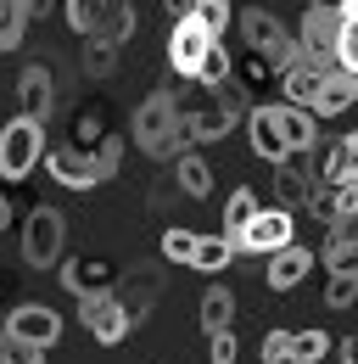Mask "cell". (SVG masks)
<instances>
[{"label":"cell","instance_id":"6da1fadb","mask_svg":"<svg viewBox=\"0 0 358 364\" xmlns=\"http://www.w3.org/2000/svg\"><path fill=\"white\" fill-rule=\"evenodd\" d=\"M129 135H134V146L146 151V157H174L179 146V101H174V90H151L140 107H134V124H129Z\"/></svg>","mask_w":358,"mask_h":364},{"label":"cell","instance_id":"7a4b0ae2","mask_svg":"<svg viewBox=\"0 0 358 364\" xmlns=\"http://www.w3.org/2000/svg\"><path fill=\"white\" fill-rule=\"evenodd\" d=\"M45 151H50V146H45V124L17 112V118L0 129V180H6V185L28 180V174L45 163Z\"/></svg>","mask_w":358,"mask_h":364},{"label":"cell","instance_id":"3957f363","mask_svg":"<svg viewBox=\"0 0 358 364\" xmlns=\"http://www.w3.org/2000/svg\"><path fill=\"white\" fill-rule=\"evenodd\" d=\"M241 34H246V50H258L274 73H286V68L303 56V40H297L274 11H264V6H246V11H241Z\"/></svg>","mask_w":358,"mask_h":364},{"label":"cell","instance_id":"277c9868","mask_svg":"<svg viewBox=\"0 0 358 364\" xmlns=\"http://www.w3.org/2000/svg\"><path fill=\"white\" fill-rule=\"evenodd\" d=\"M241 118V101L235 90H207L202 107H179V140L185 146H207V140H224Z\"/></svg>","mask_w":358,"mask_h":364},{"label":"cell","instance_id":"5b68a950","mask_svg":"<svg viewBox=\"0 0 358 364\" xmlns=\"http://www.w3.org/2000/svg\"><path fill=\"white\" fill-rule=\"evenodd\" d=\"M213 46H219V34H213L196 11L174 17V28H168V68H174V79H190V85H196V73H202V62H207Z\"/></svg>","mask_w":358,"mask_h":364},{"label":"cell","instance_id":"8992f818","mask_svg":"<svg viewBox=\"0 0 358 364\" xmlns=\"http://www.w3.org/2000/svg\"><path fill=\"white\" fill-rule=\"evenodd\" d=\"M291 241H297V213L280 208V202H274V208H258V219L235 235V247L252 252V258H274V252L291 247Z\"/></svg>","mask_w":358,"mask_h":364},{"label":"cell","instance_id":"52a82bcc","mask_svg":"<svg viewBox=\"0 0 358 364\" xmlns=\"http://www.w3.org/2000/svg\"><path fill=\"white\" fill-rule=\"evenodd\" d=\"M62 241H67V219L56 208H34L28 225H23V264L28 269H50L62 258Z\"/></svg>","mask_w":358,"mask_h":364},{"label":"cell","instance_id":"ba28073f","mask_svg":"<svg viewBox=\"0 0 358 364\" xmlns=\"http://www.w3.org/2000/svg\"><path fill=\"white\" fill-rule=\"evenodd\" d=\"M79 303H85L79 319H85V331L101 342V348H118V342L134 331V319H129V309L118 303V291H95V297H79Z\"/></svg>","mask_w":358,"mask_h":364},{"label":"cell","instance_id":"9c48e42d","mask_svg":"<svg viewBox=\"0 0 358 364\" xmlns=\"http://www.w3.org/2000/svg\"><path fill=\"white\" fill-rule=\"evenodd\" d=\"M6 336L34 342V348H56V336H62V314H56L50 303H17V309L6 314Z\"/></svg>","mask_w":358,"mask_h":364},{"label":"cell","instance_id":"30bf717a","mask_svg":"<svg viewBox=\"0 0 358 364\" xmlns=\"http://www.w3.org/2000/svg\"><path fill=\"white\" fill-rule=\"evenodd\" d=\"M336 34H342V6L313 0L308 17H303V28H297L303 50H308V56H325V62H336Z\"/></svg>","mask_w":358,"mask_h":364},{"label":"cell","instance_id":"8fae6325","mask_svg":"<svg viewBox=\"0 0 358 364\" xmlns=\"http://www.w3.org/2000/svg\"><path fill=\"white\" fill-rule=\"evenodd\" d=\"M330 68H336V62H325V56H308V50H303V56L280 73L286 101H291V107H313V101H319V90H325V79H330Z\"/></svg>","mask_w":358,"mask_h":364},{"label":"cell","instance_id":"7c38bea8","mask_svg":"<svg viewBox=\"0 0 358 364\" xmlns=\"http://www.w3.org/2000/svg\"><path fill=\"white\" fill-rule=\"evenodd\" d=\"M62 286L73 291V297H95V291H118V264H107V258H67L62 264Z\"/></svg>","mask_w":358,"mask_h":364},{"label":"cell","instance_id":"4fadbf2b","mask_svg":"<svg viewBox=\"0 0 358 364\" xmlns=\"http://www.w3.org/2000/svg\"><path fill=\"white\" fill-rule=\"evenodd\" d=\"M17 107H23V118H50V107H56V73L45 68V62H28L23 73H17Z\"/></svg>","mask_w":358,"mask_h":364},{"label":"cell","instance_id":"5bb4252c","mask_svg":"<svg viewBox=\"0 0 358 364\" xmlns=\"http://www.w3.org/2000/svg\"><path fill=\"white\" fill-rule=\"evenodd\" d=\"M157 297H163V269H157V264H134L129 280H118V303L129 309L134 325L151 314V303H157Z\"/></svg>","mask_w":358,"mask_h":364},{"label":"cell","instance_id":"9a60e30c","mask_svg":"<svg viewBox=\"0 0 358 364\" xmlns=\"http://www.w3.org/2000/svg\"><path fill=\"white\" fill-rule=\"evenodd\" d=\"M246 135H252V151L264 163H286L291 146H286V129H280V107H252L246 112Z\"/></svg>","mask_w":358,"mask_h":364},{"label":"cell","instance_id":"2e32d148","mask_svg":"<svg viewBox=\"0 0 358 364\" xmlns=\"http://www.w3.org/2000/svg\"><path fill=\"white\" fill-rule=\"evenodd\" d=\"M274 191H280V208H308L313 191H319V180H308V157L303 151H291L286 163H274Z\"/></svg>","mask_w":358,"mask_h":364},{"label":"cell","instance_id":"e0dca14e","mask_svg":"<svg viewBox=\"0 0 358 364\" xmlns=\"http://www.w3.org/2000/svg\"><path fill=\"white\" fill-rule=\"evenodd\" d=\"M308 269H313V252L303 247V241H291V247H280V252L268 258L264 280H268V291H291V286L308 280Z\"/></svg>","mask_w":358,"mask_h":364},{"label":"cell","instance_id":"ac0fdd59","mask_svg":"<svg viewBox=\"0 0 358 364\" xmlns=\"http://www.w3.org/2000/svg\"><path fill=\"white\" fill-rule=\"evenodd\" d=\"M45 168H50V180L67 185V191H90V185H95V168H90L85 146H56V151H45Z\"/></svg>","mask_w":358,"mask_h":364},{"label":"cell","instance_id":"d6986e66","mask_svg":"<svg viewBox=\"0 0 358 364\" xmlns=\"http://www.w3.org/2000/svg\"><path fill=\"white\" fill-rule=\"evenodd\" d=\"M313 219H325V225H353L358 219V185H319L308 202Z\"/></svg>","mask_w":358,"mask_h":364},{"label":"cell","instance_id":"ffe728a7","mask_svg":"<svg viewBox=\"0 0 358 364\" xmlns=\"http://www.w3.org/2000/svg\"><path fill=\"white\" fill-rule=\"evenodd\" d=\"M358 180V129L353 135H336L325 163H319V185H353Z\"/></svg>","mask_w":358,"mask_h":364},{"label":"cell","instance_id":"44dd1931","mask_svg":"<svg viewBox=\"0 0 358 364\" xmlns=\"http://www.w3.org/2000/svg\"><path fill=\"white\" fill-rule=\"evenodd\" d=\"M353 101H358V73L330 68V79H325L319 101H313V112H319V118H342V112H353Z\"/></svg>","mask_w":358,"mask_h":364},{"label":"cell","instance_id":"7402d4cb","mask_svg":"<svg viewBox=\"0 0 358 364\" xmlns=\"http://www.w3.org/2000/svg\"><path fill=\"white\" fill-rule=\"evenodd\" d=\"M129 34H134V6L129 0H95V34H90V40L124 46Z\"/></svg>","mask_w":358,"mask_h":364},{"label":"cell","instance_id":"603a6c76","mask_svg":"<svg viewBox=\"0 0 358 364\" xmlns=\"http://www.w3.org/2000/svg\"><path fill=\"white\" fill-rule=\"evenodd\" d=\"M280 129H286V146H291V151H303V157H308L313 146H319V112L286 101V107H280Z\"/></svg>","mask_w":358,"mask_h":364},{"label":"cell","instance_id":"cb8c5ba5","mask_svg":"<svg viewBox=\"0 0 358 364\" xmlns=\"http://www.w3.org/2000/svg\"><path fill=\"white\" fill-rule=\"evenodd\" d=\"M202 331H207V336H219V331H229V319H235V291H229V286H207V291H202Z\"/></svg>","mask_w":358,"mask_h":364},{"label":"cell","instance_id":"d4e9b609","mask_svg":"<svg viewBox=\"0 0 358 364\" xmlns=\"http://www.w3.org/2000/svg\"><path fill=\"white\" fill-rule=\"evenodd\" d=\"M353 225H358V219H353ZM353 225L330 230V247H325V269H330V274H358V230Z\"/></svg>","mask_w":358,"mask_h":364},{"label":"cell","instance_id":"484cf974","mask_svg":"<svg viewBox=\"0 0 358 364\" xmlns=\"http://www.w3.org/2000/svg\"><path fill=\"white\" fill-rule=\"evenodd\" d=\"M235 252H241V247H235V235H202V241H196V258H190V269H202V274H219V269H229V264H235Z\"/></svg>","mask_w":358,"mask_h":364},{"label":"cell","instance_id":"4316f807","mask_svg":"<svg viewBox=\"0 0 358 364\" xmlns=\"http://www.w3.org/2000/svg\"><path fill=\"white\" fill-rule=\"evenodd\" d=\"M112 135V129H107V107H101V101H85V107H79V112H73V146H101V140Z\"/></svg>","mask_w":358,"mask_h":364},{"label":"cell","instance_id":"83f0119b","mask_svg":"<svg viewBox=\"0 0 358 364\" xmlns=\"http://www.w3.org/2000/svg\"><path fill=\"white\" fill-rule=\"evenodd\" d=\"M174 180H179L185 196H207V191H213V168H207L196 151H179L174 157Z\"/></svg>","mask_w":358,"mask_h":364},{"label":"cell","instance_id":"f1b7e54d","mask_svg":"<svg viewBox=\"0 0 358 364\" xmlns=\"http://www.w3.org/2000/svg\"><path fill=\"white\" fill-rule=\"evenodd\" d=\"M336 68L358 73V0H342V34H336Z\"/></svg>","mask_w":358,"mask_h":364},{"label":"cell","instance_id":"f546056e","mask_svg":"<svg viewBox=\"0 0 358 364\" xmlns=\"http://www.w3.org/2000/svg\"><path fill=\"white\" fill-rule=\"evenodd\" d=\"M258 208H264V202H258L246 185H241V191H229V202H224V225H219V230H224V235H241V230L258 219Z\"/></svg>","mask_w":358,"mask_h":364},{"label":"cell","instance_id":"4dcf8cb0","mask_svg":"<svg viewBox=\"0 0 358 364\" xmlns=\"http://www.w3.org/2000/svg\"><path fill=\"white\" fill-rule=\"evenodd\" d=\"M196 230H185V225H168L163 230V258L174 264V269H190V258H196Z\"/></svg>","mask_w":358,"mask_h":364},{"label":"cell","instance_id":"1f68e13d","mask_svg":"<svg viewBox=\"0 0 358 364\" xmlns=\"http://www.w3.org/2000/svg\"><path fill=\"white\" fill-rule=\"evenodd\" d=\"M34 17L23 11V0H0V50H17L23 46V28H28Z\"/></svg>","mask_w":358,"mask_h":364},{"label":"cell","instance_id":"d6a6232c","mask_svg":"<svg viewBox=\"0 0 358 364\" xmlns=\"http://www.w3.org/2000/svg\"><path fill=\"white\" fill-rule=\"evenodd\" d=\"M229 73H235L229 50L213 46V50H207V62H202V73H196V90H224V85H229Z\"/></svg>","mask_w":358,"mask_h":364},{"label":"cell","instance_id":"836d02e7","mask_svg":"<svg viewBox=\"0 0 358 364\" xmlns=\"http://www.w3.org/2000/svg\"><path fill=\"white\" fill-rule=\"evenodd\" d=\"M118 163H124V140H118V135H107L101 146H90V168H95V185L112 180V174H118Z\"/></svg>","mask_w":358,"mask_h":364},{"label":"cell","instance_id":"e575fe53","mask_svg":"<svg viewBox=\"0 0 358 364\" xmlns=\"http://www.w3.org/2000/svg\"><path fill=\"white\" fill-rule=\"evenodd\" d=\"M264 359L268 364H303V353H297V331H268V336H264Z\"/></svg>","mask_w":358,"mask_h":364},{"label":"cell","instance_id":"d590c367","mask_svg":"<svg viewBox=\"0 0 358 364\" xmlns=\"http://www.w3.org/2000/svg\"><path fill=\"white\" fill-rule=\"evenodd\" d=\"M118 68V46H107V40H90L85 46V73L90 79H107Z\"/></svg>","mask_w":358,"mask_h":364},{"label":"cell","instance_id":"8d00e7d4","mask_svg":"<svg viewBox=\"0 0 358 364\" xmlns=\"http://www.w3.org/2000/svg\"><path fill=\"white\" fill-rule=\"evenodd\" d=\"M196 17H202V23L224 40V28L235 23V0H196Z\"/></svg>","mask_w":358,"mask_h":364},{"label":"cell","instance_id":"74e56055","mask_svg":"<svg viewBox=\"0 0 358 364\" xmlns=\"http://www.w3.org/2000/svg\"><path fill=\"white\" fill-rule=\"evenodd\" d=\"M325 303L330 309H353L358 303V274H330L325 280Z\"/></svg>","mask_w":358,"mask_h":364},{"label":"cell","instance_id":"f35d334b","mask_svg":"<svg viewBox=\"0 0 358 364\" xmlns=\"http://www.w3.org/2000/svg\"><path fill=\"white\" fill-rule=\"evenodd\" d=\"M0 364H45V348L17 342V336H0Z\"/></svg>","mask_w":358,"mask_h":364},{"label":"cell","instance_id":"ab89813d","mask_svg":"<svg viewBox=\"0 0 358 364\" xmlns=\"http://www.w3.org/2000/svg\"><path fill=\"white\" fill-rule=\"evenodd\" d=\"M297 353H303V364H319L330 353V336L325 331H297Z\"/></svg>","mask_w":358,"mask_h":364},{"label":"cell","instance_id":"60d3db41","mask_svg":"<svg viewBox=\"0 0 358 364\" xmlns=\"http://www.w3.org/2000/svg\"><path fill=\"white\" fill-rule=\"evenodd\" d=\"M67 23H73V34H95V0H67Z\"/></svg>","mask_w":358,"mask_h":364},{"label":"cell","instance_id":"b9f144b4","mask_svg":"<svg viewBox=\"0 0 358 364\" xmlns=\"http://www.w3.org/2000/svg\"><path fill=\"white\" fill-rule=\"evenodd\" d=\"M235 331H219V336H207V364H235Z\"/></svg>","mask_w":358,"mask_h":364},{"label":"cell","instance_id":"7bdbcfd3","mask_svg":"<svg viewBox=\"0 0 358 364\" xmlns=\"http://www.w3.org/2000/svg\"><path fill=\"white\" fill-rule=\"evenodd\" d=\"M235 73H241V79H246V85H264L268 73H274V68H268L264 56H258V50H246V56H241V68H235Z\"/></svg>","mask_w":358,"mask_h":364},{"label":"cell","instance_id":"ee69618b","mask_svg":"<svg viewBox=\"0 0 358 364\" xmlns=\"http://www.w3.org/2000/svg\"><path fill=\"white\" fill-rule=\"evenodd\" d=\"M168 6V17H185V11H196V0H163Z\"/></svg>","mask_w":358,"mask_h":364},{"label":"cell","instance_id":"f6af8a7d","mask_svg":"<svg viewBox=\"0 0 358 364\" xmlns=\"http://www.w3.org/2000/svg\"><path fill=\"white\" fill-rule=\"evenodd\" d=\"M342 364H358V336H347V342H342Z\"/></svg>","mask_w":358,"mask_h":364},{"label":"cell","instance_id":"bcb514c9","mask_svg":"<svg viewBox=\"0 0 358 364\" xmlns=\"http://www.w3.org/2000/svg\"><path fill=\"white\" fill-rule=\"evenodd\" d=\"M23 11H28V17H45V11H50V0H23Z\"/></svg>","mask_w":358,"mask_h":364},{"label":"cell","instance_id":"7dc6e473","mask_svg":"<svg viewBox=\"0 0 358 364\" xmlns=\"http://www.w3.org/2000/svg\"><path fill=\"white\" fill-rule=\"evenodd\" d=\"M0 185H6V180H0ZM6 225H11V202H6V191H0V230H6Z\"/></svg>","mask_w":358,"mask_h":364},{"label":"cell","instance_id":"c3c4849f","mask_svg":"<svg viewBox=\"0 0 358 364\" xmlns=\"http://www.w3.org/2000/svg\"><path fill=\"white\" fill-rule=\"evenodd\" d=\"M0 336H6V319H0Z\"/></svg>","mask_w":358,"mask_h":364},{"label":"cell","instance_id":"681fc988","mask_svg":"<svg viewBox=\"0 0 358 364\" xmlns=\"http://www.w3.org/2000/svg\"><path fill=\"white\" fill-rule=\"evenodd\" d=\"M303 6H313V0H303Z\"/></svg>","mask_w":358,"mask_h":364},{"label":"cell","instance_id":"f907efd6","mask_svg":"<svg viewBox=\"0 0 358 364\" xmlns=\"http://www.w3.org/2000/svg\"><path fill=\"white\" fill-rule=\"evenodd\" d=\"M353 185H358V180H353Z\"/></svg>","mask_w":358,"mask_h":364}]
</instances>
